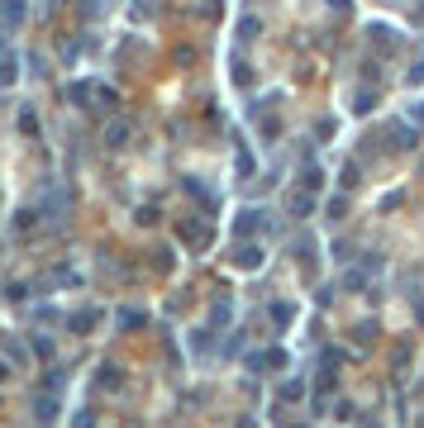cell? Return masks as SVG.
Returning <instances> with one entry per match:
<instances>
[{
  "mask_svg": "<svg viewBox=\"0 0 424 428\" xmlns=\"http://www.w3.org/2000/svg\"><path fill=\"white\" fill-rule=\"evenodd\" d=\"M14 81H19V57L0 53V86H14Z\"/></svg>",
  "mask_w": 424,
  "mask_h": 428,
  "instance_id": "cell-1",
  "label": "cell"
},
{
  "mask_svg": "<svg viewBox=\"0 0 424 428\" xmlns=\"http://www.w3.org/2000/svg\"><path fill=\"white\" fill-rule=\"evenodd\" d=\"M0 381H5V362H0Z\"/></svg>",
  "mask_w": 424,
  "mask_h": 428,
  "instance_id": "cell-3",
  "label": "cell"
},
{
  "mask_svg": "<svg viewBox=\"0 0 424 428\" xmlns=\"http://www.w3.org/2000/svg\"><path fill=\"white\" fill-rule=\"evenodd\" d=\"M19 129H24V133H38V114H34V109H19Z\"/></svg>",
  "mask_w": 424,
  "mask_h": 428,
  "instance_id": "cell-2",
  "label": "cell"
}]
</instances>
